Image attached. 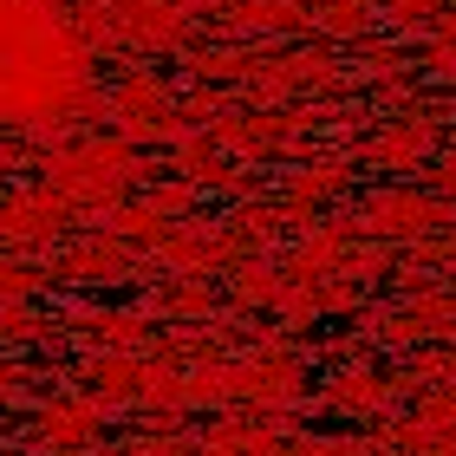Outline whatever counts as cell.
<instances>
[{
    "label": "cell",
    "mask_w": 456,
    "mask_h": 456,
    "mask_svg": "<svg viewBox=\"0 0 456 456\" xmlns=\"http://www.w3.org/2000/svg\"><path fill=\"white\" fill-rule=\"evenodd\" d=\"M78 86V39L39 0H0V118H39Z\"/></svg>",
    "instance_id": "6da1fadb"
}]
</instances>
